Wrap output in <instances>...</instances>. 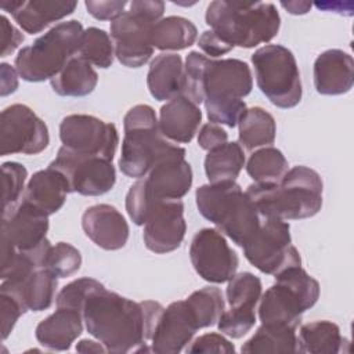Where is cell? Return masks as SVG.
I'll return each mask as SVG.
<instances>
[{
  "instance_id": "obj_1",
  "label": "cell",
  "mask_w": 354,
  "mask_h": 354,
  "mask_svg": "<svg viewBox=\"0 0 354 354\" xmlns=\"http://www.w3.org/2000/svg\"><path fill=\"white\" fill-rule=\"evenodd\" d=\"M165 307L153 300L133 301L116 292L106 290L100 282L86 297L82 315L87 332L101 342L108 353L147 351V340Z\"/></svg>"
},
{
  "instance_id": "obj_2",
  "label": "cell",
  "mask_w": 354,
  "mask_h": 354,
  "mask_svg": "<svg viewBox=\"0 0 354 354\" xmlns=\"http://www.w3.org/2000/svg\"><path fill=\"white\" fill-rule=\"evenodd\" d=\"M322 180L315 170L295 166L279 183H253L245 192L263 217L288 221L315 216L322 207Z\"/></svg>"
},
{
  "instance_id": "obj_3",
  "label": "cell",
  "mask_w": 354,
  "mask_h": 354,
  "mask_svg": "<svg viewBox=\"0 0 354 354\" xmlns=\"http://www.w3.org/2000/svg\"><path fill=\"white\" fill-rule=\"evenodd\" d=\"M206 24L231 47L252 48L271 41L279 32L281 17L272 3L212 1L205 14Z\"/></svg>"
},
{
  "instance_id": "obj_4",
  "label": "cell",
  "mask_w": 354,
  "mask_h": 354,
  "mask_svg": "<svg viewBox=\"0 0 354 354\" xmlns=\"http://www.w3.org/2000/svg\"><path fill=\"white\" fill-rule=\"evenodd\" d=\"M195 199L199 213L241 248L260 225L261 214L235 181L201 185L195 191Z\"/></svg>"
},
{
  "instance_id": "obj_5",
  "label": "cell",
  "mask_w": 354,
  "mask_h": 354,
  "mask_svg": "<svg viewBox=\"0 0 354 354\" xmlns=\"http://www.w3.org/2000/svg\"><path fill=\"white\" fill-rule=\"evenodd\" d=\"M253 88L249 65L236 58H209L203 73V104L212 123L235 127Z\"/></svg>"
},
{
  "instance_id": "obj_6",
  "label": "cell",
  "mask_w": 354,
  "mask_h": 354,
  "mask_svg": "<svg viewBox=\"0 0 354 354\" xmlns=\"http://www.w3.org/2000/svg\"><path fill=\"white\" fill-rule=\"evenodd\" d=\"M124 137L119 158V169L131 178L147 176L151 167L178 145L166 140L152 106L138 104L131 106L123 118Z\"/></svg>"
},
{
  "instance_id": "obj_7",
  "label": "cell",
  "mask_w": 354,
  "mask_h": 354,
  "mask_svg": "<svg viewBox=\"0 0 354 354\" xmlns=\"http://www.w3.org/2000/svg\"><path fill=\"white\" fill-rule=\"evenodd\" d=\"M83 32L82 24L76 19L57 24L18 51L14 61L18 75L32 83L51 80L77 54Z\"/></svg>"
},
{
  "instance_id": "obj_8",
  "label": "cell",
  "mask_w": 354,
  "mask_h": 354,
  "mask_svg": "<svg viewBox=\"0 0 354 354\" xmlns=\"http://www.w3.org/2000/svg\"><path fill=\"white\" fill-rule=\"evenodd\" d=\"M274 277L275 283L260 297L259 318L261 324L286 325L297 329L303 314L319 297V283L301 266L289 267Z\"/></svg>"
},
{
  "instance_id": "obj_9",
  "label": "cell",
  "mask_w": 354,
  "mask_h": 354,
  "mask_svg": "<svg viewBox=\"0 0 354 354\" xmlns=\"http://www.w3.org/2000/svg\"><path fill=\"white\" fill-rule=\"evenodd\" d=\"M165 3L158 0H133L129 10L111 22V39L115 57L127 68H140L152 54V26L162 19Z\"/></svg>"
},
{
  "instance_id": "obj_10",
  "label": "cell",
  "mask_w": 354,
  "mask_h": 354,
  "mask_svg": "<svg viewBox=\"0 0 354 354\" xmlns=\"http://www.w3.org/2000/svg\"><path fill=\"white\" fill-rule=\"evenodd\" d=\"M260 91L278 108L288 109L301 101L303 88L293 53L281 44H267L252 54Z\"/></svg>"
},
{
  "instance_id": "obj_11",
  "label": "cell",
  "mask_w": 354,
  "mask_h": 354,
  "mask_svg": "<svg viewBox=\"0 0 354 354\" xmlns=\"http://www.w3.org/2000/svg\"><path fill=\"white\" fill-rule=\"evenodd\" d=\"M242 249L246 260L268 275H277L289 267L301 266L300 253L292 245L290 227L279 218L261 216L257 231Z\"/></svg>"
},
{
  "instance_id": "obj_12",
  "label": "cell",
  "mask_w": 354,
  "mask_h": 354,
  "mask_svg": "<svg viewBox=\"0 0 354 354\" xmlns=\"http://www.w3.org/2000/svg\"><path fill=\"white\" fill-rule=\"evenodd\" d=\"M50 167L58 170L68 181L71 192L100 196L109 192L116 183L112 160L61 147Z\"/></svg>"
},
{
  "instance_id": "obj_13",
  "label": "cell",
  "mask_w": 354,
  "mask_h": 354,
  "mask_svg": "<svg viewBox=\"0 0 354 354\" xmlns=\"http://www.w3.org/2000/svg\"><path fill=\"white\" fill-rule=\"evenodd\" d=\"M47 124L24 104H12L0 116V155H36L48 147Z\"/></svg>"
},
{
  "instance_id": "obj_14",
  "label": "cell",
  "mask_w": 354,
  "mask_h": 354,
  "mask_svg": "<svg viewBox=\"0 0 354 354\" xmlns=\"http://www.w3.org/2000/svg\"><path fill=\"white\" fill-rule=\"evenodd\" d=\"M59 138L64 147L87 155L112 160L119 144L113 123L86 113L65 116L59 123Z\"/></svg>"
},
{
  "instance_id": "obj_15",
  "label": "cell",
  "mask_w": 354,
  "mask_h": 354,
  "mask_svg": "<svg viewBox=\"0 0 354 354\" xmlns=\"http://www.w3.org/2000/svg\"><path fill=\"white\" fill-rule=\"evenodd\" d=\"M189 259L196 274L210 283L228 282L239 266L236 252L214 228H202L194 235Z\"/></svg>"
},
{
  "instance_id": "obj_16",
  "label": "cell",
  "mask_w": 354,
  "mask_h": 354,
  "mask_svg": "<svg viewBox=\"0 0 354 354\" xmlns=\"http://www.w3.org/2000/svg\"><path fill=\"white\" fill-rule=\"evenodd\" d=\"M185 231L187 223L181 199H158L149 205L142 232L148 250L163 254L178 249Z\"/></svg>"
},
{
  "instance_id": "obj_17",
  "label": "cell",
  "mask_w": 354,
  "mask_h": 354,
  "mask_svg": "<svg viewBox=\"0 0 354 354\" xmlns=\"http://www.w3.org/2000/svg\"><path fill=\"white\" fill-rule=\"evenodd\" d=\"M185 153V149L178 147L162 156L147 176L140 178L151 203L158 199H181L188 194L194 176Z\"/></svg>"
},
{
  "instance_id": "obj_18",
  "label": "cell",
  "mask_w": 354,
  "mask_h": 354,
  "mask_svg": "<svg viewBox=\"0 0 354 354\" xmlns=\"http://www.w3.org/2000/svg\"><path fill=\"white\" fill-rule=\"evenodd\" d=\"M48 216L19 201L12 207L3 210L1 216V248L15 252H28L47 241Z\"/></svg>"
},
{
  "instance_id": "obj_19",
  "label": "cell",
  "mask_w": 354,
  "mask_h": 354,
  "mask_svg": "<svg viewBox=\"0 0 354 354\" xmlns=\"http://www.w3.org/2000/svg\"><path fill=\"white\" fill-rule=\"evenodd\" d=\"M198 329V324L187 301H173L163 310L158 321L151 339V351L158 354H177L187 348Z\"/></svg>"
},
{
  "instance_id": "obj_20",
  "label": "cell",
  "mask_w": 354,
  "mask_h": 354,
  "mask_svg": "<svg viewBox=\"0 0 354 354\" xmlns=\"http://www.w3.org/2000/svg\"><path fill=\"white\" fill-rule=\"evenodd\" d=\"M82 227L86 236L104 250H119L129 239L126 218L116 207L106 203L87 207L82 216Z\"/></svg>"
},
{
  "instance_id": "obj_21",
  "label": "cell",
  "mask_w": 354,
  "mask_h": 354,
  "mask_svg": "<svg viewBox=\"0 0 354 354\" xmlns=\"http://www.w3.org/2000/svg\"><path fill=\"white\" fill-rule=\"evenodd\" d=\"M58 277L46 267H39L18 279H4L0 292L15 297L26 311L47 310L55 297Z\"/></svg>"
},
{
  "instance_id": "obj_22",
  "label": "cell",
  "mask_w": 354,
  "mask_h": 354,
  "mask_svg": "<svg viewBox=\"0 0 354 354\" xmlns=\"http://www.w3.org/2000/svg\"><path fill=\"white\" fill-rule=\"evenodd\" d=\"M77 7L76 1L50 0H3L1 8L12 15L15 22L29 35L44 30L53 22L71 15Z\"/></svg>"
},
{
  "instance_id": "obj_23",
  "label": "cell",
  "mask_w": 354,
  "mask_h": 354,
  "mask_svg": "<svg viewBox=\"0 0 354 354\" xmlns=\"http://www.w3.org/2000/svg\"><path fill=\"white\" fill-rule=\"evenodd\" d=\"M313 76L317 93L322 95L346 94L354 84V59L343 50H326L317 57Z\"/></svg>"
},
{
  "instance_id": "obj_24",
  "label": "cell",
  "mask_w": 354,
  "mask_h": 354,
  "mask_svg": "<svg viewBox=\"0 0 354 354\" xmlns=\"http://www.w3.org/2000/svg\"><path fill=\"white\" fill-rule=\"evenodd\" d=\"M158 123L166 140L176 144H188L199 130L202 111L185 95H177L160 108Z\"/></svg>"
},
{
  "instance_id": "obj_25",
  "label": "cell",
  "mask_w": 354,
  "mask_h": 354,
  "mask_svg": "<svg viewBox=\"0 0 354 354\" xmlns=\"http://www.w3.org/2000/svg\"><path fill=\"white\" fill-rule=\"evenodd\" d=\"M69 192L66 178L58 170L48 166L30 177L21 199L41 213L51 216L64 206Z\"/></svg>"
},
{
  "instance_id": "obj_26",
  "label": "cell",
  "mask_w": 354,
  "mask_h": 354,
  "mask_svg": "<svg viewBox=\"0 0 354 354\" xmlns=\"http://www.w3.org/2000/svg\"><path fill=\"white\" fill-rule=\"evenodd\" d=\"M82 313L65 307H57L55 313L40 321L35 336L37 342L50 350L65 351L83 332Z\"/></svg>"
},
{
  "instance_id": "obj_27",
  "label": "cell",
  "mask_w": 354,
  "mask_h": 354,
  "mask_svg": "<svg viewBox=\"0 0 354 354\" xmlns=\"http://www.w3.org/2000/svg\"><path fill=\"white\" fill-rule=\"evenodd\" d=\"M184 64L178 54L156 55L148 69L147 86L151 95L158 101L173 100L183 94Z\"/></svg>"
},
{
  "instance_id": "obj_28",
  "label": "cell",
  "mask_w": 354,
  "mask_h": 354,
  "mask_svg": "<svg viewBox=\"0 0 354 354\" xmlns=\"http://www.w3.org/2000/svg\"><path fill=\"white\" fill-rule=\"evenodd\" d=\"M50 83L53 90L61 97H84L97 87L98 75L87 59L76 54Z\"/></svg>"
},
{
  "instance_id": "obj_29",
  "label": "cell",
  "mask_w": 354,
  "mask_h": 354,
  "mask_svg": "<svg viewBox=\"0 0 354 354\" xmlns=\"http://www.w3.org/2000/svg\"><path fill=\"white\" fill-rule=\"evenodd\" d=\"M299 343L301 353L311 354H335V353H348L350 342L343 337L340 328L332 321H313L300 326Z\"/></svg>"
},
{
  "instance_id": "obj_30",
  "label": "cell",
  "mask_w": 354,
  "mask_h": 354,
  "mask_svg": "<svg viewBox=\"0 0 354 354\" xmlns=\"http://www.w3.org/2000/svg\"><path fill=\"white\" fill-rule=\"evenodd\" d=\"M296 330L286 325L261 324L254 335L242 344L241 351L246 354L301 353Z\"/></svg>"
},
{
  "instance_id": "obj_31",
  "label": "cell",
  "mask_w": 354,
  "mask_h": 354,
  "mask_svg": "<svg viewBox=\"0 0 354 354\" xmlns=\"http://www.w3.org/2000/svg\"><path fill=\"white\" fill-rule=\"evenodd\" d=\"M198 39L196 26L184 17L170 15L159 19L151 30V44L160 51H180Z\"/></svg>"
},
{
  "instance_id": "obj_32",
  "label": "cell",
  "mask_w": 354,
  "mask_h": 354,
  "mask_svg": "<svg viewBox=\"0 0 354 354\" xmlns=\"http://www.w3.org/2000/svg\"><path fill=\"white\" fill-rule=\"evenodd\" d=\"M238 129L239 145L246 151L270 147L275 141V119L261 106L246 109L238 122Z\"/></svg>"
},
{
  "instance_id": "obj_33",
  "label": "cell",
  "mask_w": 354,
  "mask_h": 354,
  "mask_svg": "<svg viewBox=\"0 0 354 354\" xmlns=\"http://www.w3.org/2000/svg\"><path fill=\"white\" fill-rule=\"evenodd\" d=\"M245 153L239 142H225L207 151L205 173L209 183L235 181L245 166Z\"/></svg>"
},
{
  "instance_id": "obj_34",
  "label": "cell",
  "mask_w": 354,
  "mask_h": 354,
  "mask_svg": "<svg viewBox=\"0 0 354 354\" xmlns=\"http://www.w3.org/2000/svg\"><path fill=\"white\" fill-rule=\"evenodd\" d=\"M288 166L285 155L278 148L263 147L249 156L246 171L254 183L272 184L282 180L289 170Z\"/></svg>"
},
{
  "instance_id": "obj_35",
  "label": "cell",
  "mask_w": 354,
  "mask_h": 354,
  "mask_svg": "<svg viewBox=\"0 0 354 354\" xmlns=\"http://www.w3.org/2000/svg\"><path fill=\"white\" fill-rule=\"evenodd\" d=\"M185 301L199 329L216 325L220 315L225 310L223 292L217 286H205L195 290L185 299Z\"/></svg>"
},
{
  "instance_id": "obj_36",
  "label": "cell",
  "mask_w": 354,
  "mask_h": 354,
  "mask_svg": "<svg viewBox=\"0 0 354 354\" xmlns=\"http://www.w3.org/2000/svg\"><path fill=\"white\" fill-rule=\"evenodd\" d=\"M261 281L252 272L235 274L227 285V301L234 310H254L261 297Z\"/></svg>"
},
{
  "instance_id": "obj_37",
  "label": "cell",
  "mask_w": 354,
  "mask_h": 354,
  "mask_svg": "<svg viewBox=\"0 0 354 354\" xmlns=\"http://www.w3.org/2000/svg\"><path fill=\"white\" fill-rule=\"evenodd\" d=\"M77 54L91 65L106 69L113 62V41L104 29L90 26L83 32Z\"/></svg>"
},
{
  "instance_id": "obj_38",
  "label": "cell",
  "mask_w": 354,
  "mask_h": 354,
  "mask_svg": "<svg viewBox=\"0 0 354 354\" xmlns=\"http://www.w3.org/2000/svg\"><path fill=\"white\" fill-rule=\"evenodd\" d=\"M209 57L199 51H191L184 64L183 94L196 105L203 102V73Z\"/></svg>"
},
{
  "instance_id": "obj_39",
  "label": "cell",
  "mask_w": 354,
  "mask_h": 354,
  "mask_svg": "<svg viewBox=\"0 0 354 354\" xmlns=\"http://www.w3.org/2000/svg\"><path fill=\"white\" fill-rule=\"evenodd\" d=\"M82 266V254L80 252L68 242H58L54 246L51 245L46 268H48L58 278H66L79 271Z\"/></svg>"
},
{
  "instance_id": "obj_40",
  "label": "cell",
  "mask_w": 354,
  "mask_h": 354,
  "mask_svg": "<svg viewBox=\"0 0 354 354\" xmlns=\"http://www.w3.org/2000/svg\"><path fill=\"white\" fill-rule=\"evenodd\" d=\"M3 176V210L17 205L25 191L28 170L18 162H4L1 165Z\"/></svg>"
},
{
  "instance_id": "obj_41",
  "label": "cell",
  "mask_w": 354,
  "mask_h": 354,
  "mask_svg": "<svg viewBox=\"0 0 354 354\" xmlns=\"http://www.w3.org/2000/svg\"><path fill=\"white\" fill-rule=\"evenodd\" d=\"M256 322L254 310H224L217 321L218 330L232 339H239L245 336Z\"/></svg>"
},
{
  "instance_id": "obj_42",
  "label": "cell",
  "mask_w": 354,
  "mask_h": 354,
  "mask_svg": "<svg viewBox=\"0 0 354 354\" xmlns=\"http://www.w3.org/2000/svg\"><path fill=\"white\" fill-rule=\"evenodd\" d=\"M100 283L94 278H79L65 285L55 297L57 307H65L82 313L87 295Z\"/></svg>"
},
{
  "instance_id": "obj_43",
  "label": "cell",
  "mask_w": 354,
  "mask_h": 354,
  "mask_svg": "<svg viewBox=\"0 0 354 354\" xmlns=\"http://www.w3.org/2000/svg\"><path fill=\"white\" fill-rule=\"evenodd\" d=\"M187 353H223L234 354L235 346L220 333H205L196 337L185 348Z\"/></svg>"
},
{
  "instance_id": "obj_44",
  "label": "cell",
  "mask_w": 354,
  "mask_h": 354,
  "mask_svg": "<svg viewBox=\"0 0 354 354\" xmlns=\"http://www.w3.org/2000/svg\"><path fill=\"white\" fill-rule=\"evenodd\" d=\"M26 310L21 306V303L8 293L0 292V317H1V337L6 340L15 326L17 321L21 315H24Z\"/></svg>"
},
{
  "instance_id": "obj_45",
  "label": "cell",
  "mask_w": 354,
  "mask_h": 354,
  "mask_svg": "<svg viewBox=\"0 0 354 354\" xmlns=\"http://www.w3.org/2000/svg\"><path fill=\"white\" fill-rule=\"evenodd\" d=\"M87 12L100 21H115L124 12L127 1L123 0H86Z\"/></svg>"
},
{
  "instance_id": "obj_46",
  "label": "cell",
  "mask_w": 354,
  "mask_h": 354,
  "mask_svg": "<svg viewBox=\"0 0 354 354\" xmlns=\"http://www.w3.org/2000/svg\"><path fill=\"white\" fill-rule=\"evenodd\" d=\"M228 140V133L217 123H205L198 133V144L202 149L210 151L225 144Z\"/></svg>"
},
{
  "instance_id": "obj_47",
  "label": "cell",
  "mask_w": 354,
  "mask_h": 354,
  "mask_svg": "<svg viewBox=\"0 0 354 354\" xmlns=\"http://www.w3.org/2000/svg\"><path fill=\"white\" fill-rule=\"evenodd\" d=\"M0 29H1V51L0 57H7L11 53H14L18 46L24 41V35L19 29H17L6 15H1L0 18Z\"/></svg>"
},
{
  "instance_id": "obj_48",
  "label": "cell",
  "mask_w": 354,
  "mask_h": 354,
  "mask_svg": "<svg viewBox=\"0 0 354 354\" xmlns=\"http://www.w3.org/2000/svg\"><path fill=\"white\" fill-rule=\"evenodd\" d=\"M198 46L199 48L203 51V54L206 57L210 58H217L221 57L227 53H230L234 47H231L230 44H227L223 39H220L213 30H205L199 40H198Z\"/></svg>"
},
{
  "instance_id": "obj_49",
  "label": "cell",
  "mask_w": 354,
  "mask_h": 354,
  "mask_svg": "<svg viewBox=\"0 0 354 354\" xmlns=\"http://www.w3.org/2000/svg\"><path fill=\"white\" fill-rule=\"evenodd\" d=\"M17 69H14L10 64L3 62L0 65V82H1V90L0 94L1 97H6L11 93H14L18 88V76H17Z\"/></svg>"
},
{
  "instance_id": "obj_50",
  "label": "cell",
  "mask_w": 354,
  "mask_h": 354,
  "mask_svg": "<svg viewBox=\"0 0 354 354\" xmlns=\"http://www.w3.org/2000/svg\"><path fill=\"white\" fill-rule=\"evenodd\" d=\"M76 351L79 353H108L105 346L101 342H94L83 339L76 344Z\"/></svg>"
},
{
  "instance_id": "obj_51",
  "label": "cell",
  "mask_w": 354,
  "mask_h": 354,
  "mask_svg": "<svg viewBox=\"0 0 354 354\" xmlns=\"http://www.w3.org/2000/svg\"><path fill=\"white\" fill-rule=\"evenodd\" d=\"M281 6L283 8L288 10V12L293 14V15H303L307 14L311 8V3L310 1H282Z\"/></svg>"
}]
</instances>
